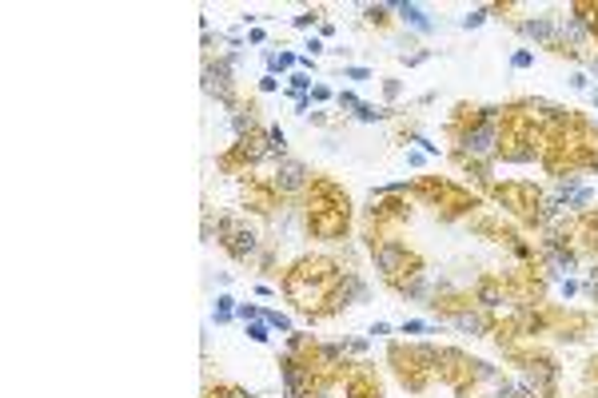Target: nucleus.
<instances>
[{
	"label": "nucleus",
	"instance_id": "nucleus-5",
	"mask_svg": "<svg viewBox=\"0 0 598 398\" xmlns=\"http://www.w3.org/2000/svg\"><path fill=\"white\" fill-rule=\"evenodd\" d=\"M216 239H219V247H224L227 255L239 259V263H247V259L259 255V235L244 223V219H232V215L219 219V223H216Z\"/></svg>",
	"mask_w": 598,
	"mask_h": 398
},
{
	"label": "nucleus",
	"instance_id": "nucleus-4",
	"mask_svg": "<svg viewBox=\"0 0 598 398\" xmlns=\"http://www.w3.org/2000/svg\"><path fill=\"white\" fill-rule=\"evenodd\" d=\"M491 199L503 204L506 215H515L518 223L535 227L538 223V207H543V187L531 184V179H503V184L491 187Z\"/></svg>",
	"mask_w": 598,
	"mask_h": 398
},
{
	"label": "nucleus",
	"instance_id": "nucleus-6",
	"mask_svg": "<svg viewBox=\"0 0 598 398\" xmlns=\"http://www.w3.org/2000/svg\"><path fill=\"white\" fill-rule=\"evenodd\" d=\"M272 179V187L279 192V199H295V195H307V187H312V172H307V164L304 159H295V156H284L275 164V175H267Z\"/></svg>",
	"mask_w": 598,
	"mask_h": 398
},
{
	"label": "nucleus",
	"instance_id": "nucleus-30",
	"mask_svg": "<svg viewBox=\"0 0 598 398\" xmlns=\"http://www.w3.org/2000/svg\"><path fill=\"white\" fill-rule=\"evenodd\" d=\"M315 20H319V13H304V16H295V24H299V28H312Z\"/></svg>",
	"mask_w": 598,
	"mask_h": 398
},
{
	"label": "nucleus",
	"instance_id": "nucleus-18",
	"mask_svg": "<svg viewBox=\"0 0 598 398\" xmlns=\"http://www.w3.org/2000/svg\"><path fill=\"white\" fill-rule=\"evenodd\" d=\"M232 315H236V298L232 295H219L216 298V323H227Z\"/></svg>",
	"mask_w": 598,
	"mask_h": 398
},
{
	"label": "nucleus",
	"instance_id": "nucleus-25",
	"mask_svg": "<svg viewBox=\"0 0 598 398\" xmlns=\"http://www.w3.org/2000/svg\"><path fill=\"white\" fill-rule=\"evenodd\" d=\"M292 88H295V92H304V88H312V76H307V72H292Z\"/></svg>",
	"mask_w": 598,
	"mask_h": 398
},
{
	"label": "nucleus",
	"instance_id": "nucleus-8",
	"mask_svg": "<svg viewBox=\"0 0 598 398\" xmlns=\"http://www.w3.org/2000/svg\"><path fill=\"white\" fill-rule=\"evenodd\" d=\"M304 212H352V199L335 179H312L304 195Z\"/></svg>",
	"mask_w": 598,
	"mask_h": 398
},
{
	"label": "nucleus",
	"instance_id": "nucleus-34",
	"mask_svg": "<svg viewBox=\"0 0 598 398\" xmlns=\"http://www.w3.org/2000/svg\"><path fill=\"white\" fill-rule=\"evenodd\" d=\"M591 172H594V175H598V159H594V164H591Z\"/></svg>",
	"mask_w": 598,
	"mask_h": 398
},
{
	"label": "nucleus",
	"instance_id": "nucleus-35",
	"mask_svg": "<svg viewBox=\"0 0 598 398\" xmlns=\"http://www.w3.org/2000/svg\"><path fill=\"white\" fill-rule=\"evenodd\" d=\"M591 100H594V104H598V88H594V92H591Z\"/></svg>",
	"mask_w": 598,
	"mask_h": 398
},
{
	"label": "nucleus",
	"instance_id": "nucleus-11",
	"mask_svg": "<svg viewBox=\"0 0 598 398\" xmlns=\"http://www.w3.org/2000/svg\"><path fill=\"white\" fill-rule=\"evenodd\" d=\"M244 204H247V212H256V215H275L279 192L272 187V179H247L244 184Z\"/></svg>",
	"mask_w": 598,
	"mask_h": 398
},
{
	"label": "nucleus",
	"instance_id": "nucleus-22",
	"mask_svg": "<svg viewBox=\"0 0 598 398\" xmlns=\"http://www.w3.org/2000/svg\"><path fill=\"white\" fill-rule=\"evenodd\" d=\"M359 119H363V124H371V119H383L387 112H383V108H371V104H363V108H359V112H355Z\"/></svg>",
	"mask_w": 598,
	"mask_h": 398
},
{
	"label": "nucleus",
	"instance_id": "nucleus-29",
	"mask_svg": "<svg viewBox=\"0 0 598 398\" xmlns=\"http://www.w3.org/2000/svg\"><path fill=\"white\" fill-rule=\"evenodd\" d=\"M578 291V283H574V279H563V283H558V295H563V298H571Z\"/></svg>",
	"mask_w": 598,
	"mask_h": 398
},
{
	"label": "nucleus",
	"instance_id": "nucleus-20",
	"mask_svg": "<svg viewBox=\"0 0 598 398\" xmlns=\"http://www.w3.org/2000/svg\"><path fill=\"white\" fill-rule=\"evenodd\" d=\"M387 13H395V8H387V5H371V8H363V16L371 20V24H387Z\"/></svg>",
	"mask_w": 598,
	"mask_h": 398
},
{
	"label": "nucleus",
	"instance_id": "nucleus-15",
	"mask_svg": "<svg viewBox=\"0 0 598 398\" xmlns=\"http://www.w3.org/2000/svg\"><path fill=\"white\" fill-rule=\"evenodd\" d=\"M391 8H395V13L403 16L411 28H419V33H431V20H427V13H423L419 5H391Z\"/></svg>",
	"mask_w": 598,
	"mask_h": 398
},
{
	"label": "nucleus",
	"instance_id": "nucleus-33",
	"mask_svg": "<svg viewBox=\"0 0 598 398\" xmlns=\"http://www.w3.org/2000/svg\"><path fill=\"white\" fill-rule=\"evenodd\" d=\"M591 68H594V76H598V56H594V60H591Z\"/></svg>",
	"mask_w": 598,
	"mask_h": 398
},
{
	"label": "nucleus",
	"instance_id": "nucleus-7",
	"mask_svg": "<svg viewBox=\"0 0 598 398\" xmlns=\"http://www.w3.org/2000/svg\"><path fill=\"white\" fill-rule=\"evenodd\" d=\"M304 232L312 239H327L339 243L352 232V212H304Z\"/></svg>",
	"mask_w": 598,
	"mask_h": 398
},
{
	"label": "nucleus",
	"instance_id": "nucleus-28",
	"mask_svg": "<svg viewBox=\"0 0 598 398\" xmlns=\"http://www.w3.org/2000/svg\"><path fill=\"white\" fill-rule=\"evenodd\" d=\"M339 108H352V112H359L363 104H359V100H355L352 92H339Z\"/></svg>",
	"mask_w": 598,
	"mask_h": 398
},
{
	"label": "nucleus",
	"instance_id": "nucleus-12",
	"mask_svg": "<svg viewBox=\"0 0 598 398\" xmlns=\"http://www.w3.org/2000/svg\"><path fill=\"white\" fill-rule=\"evenodd\" d=\"M471 298L483 311H498L503 303H511V295H506V283L503 275H478L475 287H471Z\"/></svg>",
	"mask_w": 598,
	"mask_h": 398
},
{
	"label": "nucleus",
	"instance_id": "nucleus-10",
	"mask_svg": "<svg viewBox=\"0 0 598 398\" xmlns=\"http://www.w3.org/2000/svg\"><path fill=\"white\" fill-rule=\"evenodd\" d=\"M343 394L347 398H383V383H379L375 366L355 363L352 371H347V378H343Z\"/></svg>",
	"mask_w": 598,
	"mask_h": 398
},
{
	"label": "nucleus",
	"instance_id": "nucleus-23",
	"mask_svg": "<svg viewBox=\"0 0 598 398\" xmlns=\"http://www.w3.org/2000/svg\"><path fill=\"white\" fill-rule=\"evenodd\" d=\"M423 331H431V323H423V318H407L403 323V335H423Z\"/></svg>",
	"mask_w": 598,
	"mask_h": 398
},
{
	"label": "nucleus",
	"instance_id": "nucleus-9",
	"mask_svg": "<svg viewBox=\"0 0 598 398\" xmlns=\"http://www.w3.org/2000/svg\"><path fill=\"white\" fill-rule=\"evenodd\" d=\"M571 247L578 251V259L598 255V207H591V212H574V223H571Z\"/></svg>",
	"mask_w": 598,
	"mask_h": 398
},
{
	"label": "nucleus",
	"instance_id": "nucleus-1",
	"mask_svg": "<svg viewBox=\"0 0 598 398\" xmlns=\"http://www.w3.org/2000/svg\"><path fill=\"white\" fill-rule=\"evenodd\" d=\"M407 192H411L415 199H427L439 219H467L471 212L483 207V195H475L471 187L451 184V179H439V175L415 179V184H407Z\"/></svg>",
	"mask_w": 598,
	"mask_h": 398
},
{
	"label": "nucleus",
	"instance_id": "nucleus-2",
	"mask_svg": "<svg viewBox=\"0 0 598 398\" xmlns=\"http://www.w3.org/2000/svg\"><path fill=\"white\" fill-rule=\"evenodd\" d=\"M387 363H391L395 378L407 386L411 394H423L435 383V363H439V346L431 343H391L387 346Z\"/></svg>",
	"mask_w": 598,
	"mask_h": 398
},
{
	"label": "nucleus",
	"instance_id": "nucleus-31",
	"mask_svg": "<svg viewBox=\"0 0 598 398\" xmlns=\"http://www.w3.org/2000/svg\"><path fill=\"white\" fill-rule=\"evenodd\" d=\"M347 76H352V80H371V72H367V68H347Z\"/></svg>",
	"mask_w": 598,
	"mask_h": 398
},
{
	"label": "nucleus",
	"instance_id": "nucleus-27",
	"mask_svg": "<svg viewBox=\"0 0 598 398\" xmlns=\"http://www.w3.org/2000/svg\"><path fill=\"white\" fill-rule=\"evenodd\" d=\"M312 100H315V104H327V100H332V88L315 84V88H312Z\"/></svg>",
	"mask_w": 598,
	"mask_h": 398
},
{
	"label": "nucleus",
	"instance_id": "nucleus-13",
	"mask_svg": "<svg viewBox=\"0 0 598 398\" xmlns=\"http://www.w3.org/2000/svg\"><path fill=\"white\" fill-rule=\"evenodd\" d=\"M518 33H523L526 40H535V44H543V48H555L558 40V20L555 16H535V20H518Z\"/></svg>",
	"mask_w": 598,
	"mask_h": 398
},
{
	"label": "nucleus",
	"instance_id": "nucleus-19",
	"mask_svg": "<svg viewBox=\"0 0 598 398\" xmlns=\"http://www.w3.org/2000/svg\"><path fill=\"white\" fill-rule=\"evenodd\" d=\"M295 64V56L292 52H279V56H267V68H272V72H287V68Z\"/></svg>",
	"mask_w": 598,
	"mask_h": 398
},
{
	"label": "nucleus",
	"instance_id": "nucleus-21",
	"mask_svg": "<svg viewBox=\"0 0 598 398\" xmlns=\"http://www.w3.org/2000/svg\"><path fill=\"white\" fill-rule=\"evenodd\" d=\"M247 338H252V343H267V323H264V318L247 323Z\"/></svg>",
	"mask_w": 598,
	"mask_h": 398
},
{
	"label": "nucleus",
	"instance_id": "nucleus-26",
	"mask_svg": "<svg viewBox=\"0 0 598 398\" xmlns=\"http://www.w3.org/2000/svg\"><path fill=\"white\" fill-rule=\"evenodd\" d=\"M511 64H515V68H531V64H535V56L523 48V52H515V56H511Z\"/></svg>",
	"mask_w": 598,
	"mask_h": 398
},
{
	"label": "nucleus",
	"instance_id": "nucleus-32",
	"mask_svg": "<svg viewBox=\"0 0 598 398\" xmlns=\"http://www.w3.org/2000/svg\"><path fill=\"white\" fill-rule=\"evenodd\" d=\"M591 44H598V16H594V24H591Z\"/></svg>",
	"mask_w": 598,
	"mask_h": 398
},
{
	"label": "nucleus",
	"instance_id": "nucleus-14",
	"mask_svg": "<svg viewBox=\"0 0 598 398\" xmlns=\"http://www.w3.org/2000/svg\"><path fill=\"white\" fill-rule=\"evenodd\" d=\"M207 92H216V96H227V84H232V68L219 60V64H207Z\"/></svg>",
	"mask_w": 598,
	"mask_h": 398
},
{
	"label": "nucleus",
	"instance_id": "nucleus-17",
	"mask_svg": "<svg viewBox=\"0 0 598 398\" xmlns=\"http://www.w3.org/2000/svg\"><path fill=\"white\" fill-rule=\"evenodd\" d=\"M264 323L272 327V331H284V335H295L292 331V318L287 315H279V311H264Z\"/></svg>",
	"mask_w": 598,
	"mask_h": 398
},
{
	"label": "nucleus",
	"instance_id": "nucleus-24",
	"mask_svg": "<svg viewBox=\"0 0 598 398\" xmlns=\"http://www.w3.org/2000/svg\"><path fill=\"white\" fill-rule=\"evenodd\" d=\"M487 13H491V8H475V13H467V16H463V28H475V24H483V20H487Z\"/></svg>",
	"mask_w": 598,
	"mask_h": 398
},
{
	"label": "nucleus",
	"instance_id": "nucleus-3",
	"mask_svg": "<svg viewBox=\"0 0 598 398\" xmlns=\"http://www.w3.org/2000/svg\"><path fill=\"white\" fill-rule=\"evenodd\" d=\"M371 263H375V271L383 275V283L391 287V291H403L411 279H419L427 271L423 255H415L403 239H383V243H375L371 247Z\"/></svg>",
	"mask_w": 598,
	"mask_h": 398
},
{
	"label": "nucleus",
	"instance_id": "nucleus-16",
	"mask_svg": "<svg viewBox=\"0 0 598 398\" xmlns=\"http://www.w3.org/2000/svg\"><path fill=\"white\" fill-rule=\"evenodd\" d=\"M267 152H272L275 159L287 156V136L279 132V128H267Z\"/></svg>",
	"mask_w": 598,
	"mask_h": 398
}]
</instances>
